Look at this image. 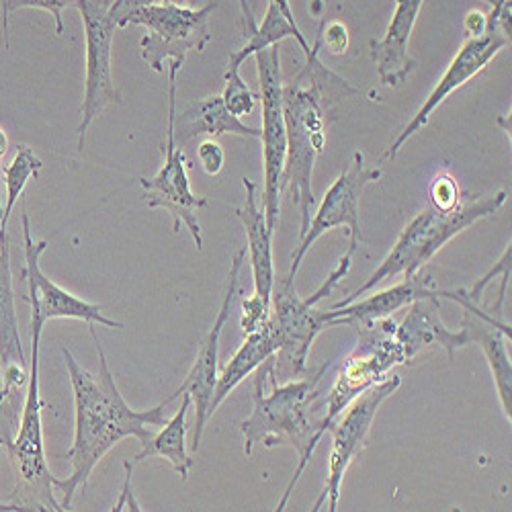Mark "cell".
Returning <instances> with one entry per match:
<instances>
[{
  "instance_id": "obj_1",
  "label": "cell",
  "mask_w": 512,
  "mask_h": 512,
  "mask_svg": "<svg viewBox=\"0 0 512 512\" xmlns=\"http://www.w3.org/2000/svg\"><path fill=\"white\" fill-rule=\"evenodd\" d=\"M95 326L97 324H89L99 357L97 373L84 369L76 361V357L66 347H62L64 363L74 392L76 414L74 441L70 451L66 453V459H70L72 465L70 476L66 480L54 478V490L62 496L60 504L64 510H72L74 496L87 488L93 469L115 445L130 437L146 445L154 437L152 426H164L168 420L166 408L181 398V392L177 390L173 396L154 408L134 410L125 402L117 388Z\"/></svg>"
},
{
  "instance_id": "obj_2",
  "label": "cell",
  "mask_w": 512,
  "mask_h": 512,
  "mask_svg": "<svg viewBox=\"0 0 512 512\" xmlns=\"http://www.w3.org/2000/svg\"><path fill=\"white\" fill-rule=\"evenodd\" d=\"M357 95V89L328 70L320 56L306 62L304 70L283 82V115L287 132V152L281 177V191H289L293 205L300 211V238L310 228L314 164L326 148V127L338 97Z\"/></svg>"
},
{
  "instance_id": "obj_3",
  "label": "cell",
  "mask_w": 512,
  "mask_h": 512,
  "mask_svg": "<svg viewBox=\"0 0 512 512\" xmlns=\"http://www.w3.org/2000/svg\"><path fill=\"white\" fill-rule=\"evenodd\" d=\"M326 369L328 365L320 367L312 379H287L279 383L273 355L252 373V412L240 422L244 455L252 457L256 445L273 449L285 443L300 455L293 478L275 508L277 512L285 510L293 488L302 480L318 443L322 441L318 437L320 418H314L312 402L318 398V383Z\"/></svg>"
},
{
  "instance_id": "obj_4",
  "label": "cell",
  "mask_w": 512,
  "mask_h": 512,
  "mask_svg": "<svg viewBox=\"0 0 512 512\" xmlns=\"http://www.w3.org/2000/svg\"><path fill=\"white\" fill-rule=\"evenodd\" d=\"M508 199L506 191H498L488 197L480 199H469L461 203L455 211H437L433 207H426L420 211L418 216H414L402 234L398 236L394 248L386 259L381 261V265L371 273V277L357 289L353 291L347 300L334 304L330 310L343 308L365 293H369L373 287L383 283L386 279L404 275V279H410L418 273L424 271V267L429 265L439 250L447 246L455 236L465 232L469 226H474L480 220H486L494 213H498Z\"/></svg>"
},
{
  "instance_id": "obj_5",
  "label": "cell",
  "mask_w": 512,
  "mask_h": 512,
  "mask_svg": "<svg viewBox=\"0 0 512 512\" xmlns=\"http://www.w3.org/2000/svg\"><path fill=\"white\" fill-rule=\"evenodd\" d=\"M46 322L31 314V365L27 392L19 416L15 437L5 445V453L15 472V488L5 498L15 510H37V512H62V504L54 490V474L50 472L46 447H44V422H41L39 394V347Z\"/></svg>"
},
{
  "instance_id": "obj_6",
  "label": "cell",
  "mask_w": 512,
  "mask_h": 512,
  "mask_svg": "<svg viewBox=\"0 0 512 512\" xmlns=\"http://www.w3.org/2000/svg\"><path fill=\"white\" fill-rule=\"evenodd\" d=\"M353 256L355 252L347 248V252L340 256L336 269L306 300H302L300 293H297L295 279L283 277L277 281L275 277L269 316L275 322L281 338V349L275 353L277 377L283 375L285 379H295L306 371L314 340L324 328H328L326 312L316 310V304L332 293L340 279L347 277L353 265Z\"/></svg>"
},
{
  "instance_id": "obj_7",
  "label": "cell",
  "mask_w": 512,
  "mask_h": 512,
  "mask_svg": "<svg viewBox=\"0 0 512 512\" xmlns=\"http://www.w3.org/2000/svg\"><path fill=\"white\" fill-rule=\"evenodd\" d=\"M183 64L168 62V125L166 140L162 144V166L152 179H140L144 189V203L150 209L162 207L173 218V232L179 234L181 226L191 234L197 250L203 248V230L199 226V211L209 205L207 197L195 195L189 183V162L185 152L175 142L177 117V76Z\"/></svg>"
},
{
  "instance_id": "obj_8",
  "label": "cell",
  "mask_w": 512,
  "mask_h": 512,
  "mask_svg": "<svg viewBox=\"0 0 512 512\" xmlns=\"http://www.w3.org/2000/svg\"><path fill=\"white\" fill-rule=\"evenodd\" d=\"M355 326L357 345L340 367L328 396V410L318 420L320 439L355 398L386 379L394 367L406 365L404 351L396 338V322L392 318Z\"/></svg>"
},
{
  "instance_id": "obj_9",
  "label": "cell",
  "mask_w": 512,
  "mask_h": 512,
  "mask_svg": "<svg viewBox=\"0 0 512 512\" xmlns=\"http://www.w3.org/2000/svg\"><path fill=\"white\" fill-rule=\"evenodd\" d=\"M218 3H207L201 9L181 5H154L127 15L121 27L142 25L148 35L140 39V54L148 68L164 72L166 62L185 64L189 52H203L211 41L209 17Z\"/></svg>"
},
{
  "instance_id": "obj_10",
  "label": "cell",
  "mask_w": 512,
  "mask_h": 512,
  "mask_svg": "<svg viewBox=\"0 0 512 512\" xmlns=\"http://www.w3.org/2000/svg\"><path fill=\"white\" fill-rule=\"evenodd\" d=\"M402 386L400 375H388L383 381L375 383L373 388L355 398L347 410L340 414L330 426L328 433L332 437V449L328 457V476L320 498L314 504V512L322 510L328 504L330 512L338 510L340 492H343V482L349 472L351 463L361 455V451L369 443L371 426L377 416V410L388 398H392Z\"/></svg>"
},
{
  "instance_id": "obj_11",
  "label": "cell",
  "mask_w": 512,
  "mask_h": 512,
  "mask_svg": "<svg viewBox=\"0 0 512 512\" xmlns=\"http://www.w3.org/2000/svg\"><path fill=\"white\" fill-rule=\"evenodd\" d=\"M109 7V0H78L76 3L84 27V44H87V76H84V99L80 107L78 150L87 144L95 119L105 109L123 103L113 80L111 56L117 25L109 15Z\"/></svg>"
},
{
  "instance_id": "obj_12",
  "label": "cell",
  "mask_w": 512,
  "mask_h": 512,
  "mask_svg": "<svg viewBox=\"0 0 512 512\" xmlns=\"http://www.w3.org/2000/svg\"><path fill=\"white\" fill-rule=\"evenodd\" d=\"M256 72H259V99L263 107V211L269 230L275 234L281 211V177L287 152V132L283 115V76H281V50L273 46L256 52Z\"/></svg>"
},
{
  "instance_id": "obj_13",
  "label": "cell",
  "mask_w": 512,
  "mask_h": 512,
  "mask_svg": "<svg viewBox=\"0 0 512 512\" xmlns=\"http://www.w3.org/2000/svg\"><path fill=\"white\" fill-rule=\"evenodd\" d=\"M381 179V168L365 166L363 152H355L351 164L336 177L332 187L326 191L316 216L310 222L308 232L300 238V246L295 248L291 256V269L287 273L289 279H295L300 271L306 254L312 246L330 230L347 228L349 230V250L357 252L361 244V224H359V203L363 191Z\"/></svg>"
},
{
  "instance_id": "obj_14",
  "label": "cell",
  "mask_w": 512,
  "mask_h": 512,
  "mask_svg": "<svg viewBox=\"0 0 512 512\" xmlns=\"http://www.w3.org/2000/svg\"><path fill=\"white\" fill-rule=\"evenodd\" d=\"M21 224H23V242H25V265L19 273V281L27 285L25 302L31 306V314L39 316L44 322L48 320H80L87 324H99L107 328H123L121 322L111 320L103 314L101 304L84 302L72 295L64 287L56 285L39 267V259L50 246L48 240L35 242L31 236V224L27 216V205L21 203Z\"/></svg>"
},
{
  "instance_id": "obj_15",
  "label": "cell",
  "mask_w": 512,
  "mask_h": 512,
  "mask_svg": "<svg viewBox=\"0 0 512 512\" xmlns=\"http://www.w3.org/2000/svg\"><path fill=\"white\" fill-rule=\"evenodd\" d=\"M506 44H510V37L500 31V29H488L480 35H469L465 39V44L461 46V50L455 54V58L451 60V64L447 66L445 74L441 76V80L435 84V89L431 91V95L426 97V101L422 103V107L416 111V115L408 121V125L398 134V138L390 144V148L383 152L381 162L383 160H394L406 142H410L420 130H424L429 125L433 113L445 105V101L459 91L461 87L476 78L504 48Z\"/></svg>"
},
{
  "instance_id": "obj_16",
  "label": "cell",
  "mask_w": 512,
  "mask_h": 512,
  "mask_svg": "<svg viewBox=\"0 0 512 512\" xmlns=\"http://www.w3.org/2000/svg\"><path fill=\"white\" fill-rule=\"evenodd\" d=\"M246 254H248L246 248H238L234 252L220 312H218L216 320H213V326L207 332V336L201 340L195 363H193L191 371L187 373L185 381L181 383V388H179L181 396L187 394L191 398V406L195 408V433H193V443H191L193 453L199 451L201 439H203V433H205V424L211 418L209 404H211L213 390H216V381H218L220 338H222L224 326L228 324L230 314H232V304L236 300V291H238L242 267L246 263Z\"/></svg>"
},
{
  "instance_id": "obj_17",
  "label": "cell",
  "mask_w": 512,
  "mask_h": 512,
  "mask_svg": "<svg viewBox=\"0 0 512 512\" xmlns=\"http://www.w3.org/2000/svg\"><path fill=\"white\" fill-rule=\"evenodd\" d=\"M0 357H3V390L9 400L23 404V388L29 381V367L19 334L15 289L11 271V248L7 232H0Z\"/></svg>"
},
{
  "instance_id": "obj_18",
  "label": "cell",
  "mask_w": 512,
  "mask_h": 512,
  "mask_svg": "<svg viewBox=\"0 0 512 512\" xmlns=\"http://www.w3.org/2000/svg\"><path fill=\"white\" fill-rule=\"evenodd\" d=\"M426 0H396V11L381 39L369 41V54L383 87L398 89L418 68L410 54V37Z\"/></svg>"
},
{
  "instance_id": "obj_19",
  "label": "cell",
  "mask_w": 512,
  "mask_h": 512,
  "mask_svg": "<svg viewBox=\"0 0 512 512\" xmlns=\"http://www.w3.org/2000/svg\"><path fill=\"white\" fill-rule=\"evenodd\" d=\"M396 338L404 351L406 365L433 349H441L453 361L455 353L469 343V334L461 330H449L441 318V300H418L408 306V314L396 324Z\"/></svg>"
},
{
  "instance_id": "obj_20",
  "label": "cell",
  "mask_w": 512,
  "mask_h": 512,
  "mask_svg": "<svg viewBox=\"0 0 512 512\" xmlns=\"http://www.w3.org/2000/svg\"><path fill=\"white\" fill-rule=\"evenodd\" d=\"M441 300V289L435 287L433 277L418 273L402 283L377 291L369 297H359V300L326 312L328 326L340 324H369L383 318H390L392 314L408 308L418 300Z\"/></svg>"
},
{
  "instance_id": "obj_21",
  "label": "cell",
  "mask_w": 512,
  "mask_h": 512,
  "mask_svg": "<svg viewBox=\"0 0 512 512\" xmlns=\"http://www.w3.org/2000/svg\"><path fill=\"white\" fill-rule=\"evenodd\" d=\"M244 187V205L236 209V216L246 232V256L252 267L254 293L261 302L271 306V295L275 285V265H273V232L267 226L265 211L259 205V187L254 181L242 179Z\"/></svg>"
},
{
  "instance_id": "obj_22",
  "label": "cell",
  "mask_w": 512,
  "mask_h": 512,
  "mask_svg": "<svg viewBox=\"0 0 512 512\" xmlns=\"http://www.w3.org/2000/svg\"><path fill=\"white\" fill-rule=\"evenodd\" d=\"M226 134L240 138H261V130L246 125L240 117L228 111L222 95L193 101L175 117V142L181 148L199 136L220 138Z\"/></svg>"
},
{
  "instance_id": "obj_23",
  "label": "cell",
  "mask_w": 512,
  "mask_h": 512,
  "mask_svg": "<svg viewBox=\"0 0 512 512\" xmlns=\"http://www.w3.org/2000/svg\"><path fill=\"white\" fill-rule=\"evenodd\" d=\"M279 349L281 338L275 328V322L269 316L263 322V326L246 334L240 349L232 355L222 375H218L216 390H213V398L209 404V414H216V410L226 402V398L240 386V383L259 369L269 357H273Z\"/></svg>"
},
{
  "instance_id": "obj_24",
  "label": "cell",
  "mask_w": 512,
  "mask_h": 512,
  "mask_svg": "<svg viewBox=\"0 0 512 512\" xmlns=\"http://www.w3.org/2000/svg\"><path fill=\"white\" fill-rule=\"evenodd\" d=\"M461 326L469 334V343H476L482 349L488 361L490 373L494 377V386H496L504 416L510 422L512 420V363L506 349L508 336L494 324H488L486 320L469 312H465Z\"/></svg>"
},
{
  "instance_id": "obj_25",
  "label": "cell",
  "mask_w": 512,
  "mask_h": 512,
  "mask_svg": "<svg viewBox=\"0 0 512 512\" xmlns=\"http://www.w3.org/2000/svg\"><path fill=\"white\" fill-rule=\"evenodd\" d=\"M287 37H293V39L297 41V44H300V48H302V52H304V56H306V62H310V60H314L316 56H320L318 44L310 46L306 35H304L302 29H300V25L289 21V19L279 11V7L269 0V9H267V13H265V17H263V23H259V27H256V31L246 37L244 48H240V50H236V52L230 54V58H228V70H240V66H242L250 56H254L256 52L269 50V48H273V46H279L281 41L287 39Z\"/></svg>"
},
{
  "instance_id": "obj_26",
  "label": "cell",
  "mask_w": 512,
  "mask_h": 512,
  "mask_svg": "<svg viewBox=\"0 0 512 512\" xmlns=\"http://www.w3.org/2000/svg\"><path fill=\"white\" fill-rule=\"evenodd\" d=\"M189 408H191V398L187 394H183V404L177 410V414L166 420V424L162 426V431L158 435H154L146 445H142V451L132 459V463L138 465L150 457H162L175 467V472L185 482L189 478L191 467H193V459L187 453Z\"/></svg>"
},
{
  "instance_id": "obj_27",
  "label": "cell",
  "mask_w": 512,
  "mask_h": 512,
  "mask_svg": "<svg viewBox=\"0 0 512 512\" xmlns=\"http://www.w3.org/2000/svg\"><path fill=\"white\" fill-rule=\"evenodd\" d=\"M44 168V162L33 152V148L19 144L15 158L11 160V164H7L3 168L5 173V185H7V203L3 207V218H0V232H7L11 213L17 205V201L21 199L27 183L31 179L39 177V170Z\"/></svg>"
},
{
  "instance_id": "obj_28",
  "label": "cell",
  "mask_w": 512,
  "mask_h": 512,
  "mask_svg": "<svg viewBox=\"0 0 512 512\" xmlns=\"http://www.w3.org/2000/svg\"><path fill=\"white\" fill-rule=\"evenodd\" d=\"M78 0H3V35H5V48H9V17L19 9H41L48 11L56 21V35H64V19L62 13L68 7H76Z\"/></svg>"
},
{
  "instance_id": "obj_29",
  "label": "cell",
  "mask_w": 512,
  "mask_h": 512,
  "mask_svg": "<svg viewBox=\"0 0 512 512\" xmlns=\"http://www.w3.org/2000/svg\"><path fill=\"white\" fill-rule=\"evenodd\" d=\"M224 80H226V87H224L222 99H224V105L228 107V111L236 117L250 115L254 111L256 99H259V97H256L250 91V87L244 82L240 70H226Z\"/></svg>"
},
{
  "instance_id": "obj_30",
  "label": "cell",
  "mask_w": 512,
  "mask_h": 512,
  "mask_svg": "<svg viewBox=\"0 0 512 512\" xmlns=\"http://www.w3.org/2000/svg\"><path fill=\"white\" fill-rule=\"evenodd\" d=\"M431 207L437 211H455L463 201H461V189L451 173H441L435 177L431 185Z\"/></svg>"
},
{
  "instance_id": "obj_31",
  "label": "cell",
  "mask_w": 512,
  "mask_h": 512,
  "mask_svg": "<svg viewBox=\"0 0 512 512\" xmlns=\"http://www.w3.org/2000/svg\"><path fill=\"white\" fill-rule=\"evenodd\" d=\"M3 371H5V365H3V357H0V443L11 441L15 437L21 408H23V404H15L7 398L3 390Z\"/></svg>"
},
{
  "instance_id": "obj_32",
  "label": "cell",
  "mask_w": 512,
  "mask_h": 512,
  "mask_svg": "<svg viewBox=\"0 0 512 512\" xmlns=\"http://www.w3.org/2000/svg\"><path fill=\"white\" fill-rule=\"evenodd\" d=\"M154 5H181V7H195L197 0H113L109 7V15L115 21L117 29L121 27V21L144 7H154Z\"/></svg>"
},
{
  "instance_id": "obj_33",
  "label": "cell",
  "mask_w": 512,
  "mask_h": 512,
  "mask_svg": "<svg viewBox=\"0 0 512 512\" xmlns=\"http://www.w3.org/2000/svg\"><path fill=\"white\" fill-rule=\"evenodd\" d=\"M197 158H199L201 168L205 170L209 177H218L222 173L224 162H226L224 148H222V144L216 138H209V140L199 144Z\"/></svg>"
},
{
  "instance_id": "obj_34",
  "label": "cell",
  "mask_w": 512,
  "mask_h": 512,
  "mask_svg": "<svg viewBox=\"0 0 512 512\" xmlns=\"http://www.w3.org/2000/svg\"><path fill=\"white\" fill-rule=\"evenodd\" d=\"M316 44H318V48L324 46L330 54L340 56L349 48V31L345 25H340V23H330L328 27L322 25Z\"/></svg>"
},
{
  "instance_id": "obj_35",
  "label": "cell",
  "mask_w": 512,
  "mask_h": 512,
  "mask_svg": "<svg viewBox=\"0 0 512 512\" xmlns=\"http://www.w3.org/2000/svg\"><path fill=\"white\" fill-rule=\"evenodd\" d=\"M508 265H512V246H510V242H508V246L504 248V252H502V256H500V261L482 277V279H478L476 281V285L472 287V289H465V293H467V297H469V302H474L476 306H480L482 304V297H484V291L490 287V283L498 277V273L504 269V267H508Z\"/></svg>"
},
{
  "instance_id": "obj_36",
  "label": "cell",
  "mask_w": 512,
  "mask_h": 512,
  "mask_svg": "<svg viewBox=\"0 0 512 512\" xmlns=\"http://www.w3.org/2000/svg\"><path fill=\"white\" fill-rule=\"evenodd\" d=\"M134 463L130 459L123 461V469H125V480H123V486H121V492H119V498L115 502V506L111 508L113 512H121V510H134V512H140L142 506L140 502L136 500V494H134Z\"/></svg>"
},
{
  "instance_id": "obj_37",
  "label": "cell",
  "mask_w": 512,
  "mask_h": 512,
  "mask_svg": "<svg viewBox=\"0 0 512 512\" xmlns=\"http://www.w3.org/2000/svg\"><path fill=\"white\" fill-rule=\"evenodd\" d=\"M486 25H488L486 13L474 11V13H469V15L465 17V33H467V37H469V35H480V33H484V31H486Z\"/></svg>"
},
{
  "instance_id": "obj_38",
  "label": "cell",
  "mask_w": 512,
  "mask_h": 512,
  "mask_svg": "<svg viewBox=\"0 0 512 512\" xmlns=\"http://www.w3.org/2000/svg\"><path fill=\"white\" fill-rule=\"evenodd\" d=\"M484 3L490 5V11L500 13L502 21L510 25V19H512V0H484Z\"/></svg>"
},
{
  "instance_id": "obj_39",
  "label": "cell",
  "mask_w": 512,
  "mask_h": 512,
  "mask_svg": "<svg viewBox=\"0 0 512 512\" xmlns=\"http://www.w3.org/2000/svg\"><path fill=\"white\" fill-rule=\"evenodd\" d=\"M7 152H9V136L3 127H0V166H3ZM0 218H3V205H0Z\"/></svg>"
},
{
  "instance_id": "obj_40",
  "label": "cell",
  "mask_w": 512,
  "mask_h": 512,
  "mask_svg": "<svg viewBox=\"0 0 512 512\" xmlns=\"http://www.w3.org/2000/svg\"><path fill=\"white\" fill-rule=\"evenodd\" d=\"M271 3H275V5L279 7V11H281L289 21H293V23H295L293 9H291V0H271Z\"/></svg>"
},
{
  "instance_id": "obj_41",
  "label": "cell",
  "mask_w": 512,
  "mask_h": 512,
  "mask_svg": "<svg viewBox=\"0 0 512 512\" xmlns=\"http://www.w3.org/2000/svg\"><path fill=\"white\" fill-rule=\"evenodd\" d=\"M3 453H5V447H0V457H3ZM0 512H15V508L5 500H0Z\"/></svg>"
}]
</instances>
